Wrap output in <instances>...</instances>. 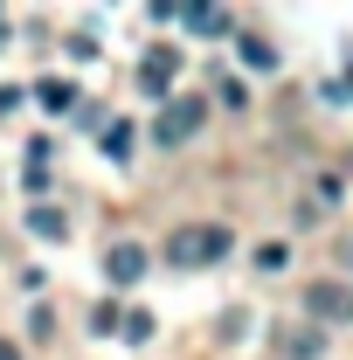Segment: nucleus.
Returning <instances> with one entry per match:
<instances>
[{
  "label": "nucleus",
  "instance_id": "obj_1",
  "mask_svg": "<svg viewBox=\"0 0 353 360\" xmlns=\"http://www.w3.org/2000/svg\"><path fill=\"white\" fill-rule=\"evenodd\" d=\"M167 257H174L180 270H208V264L229 257V229H222V222H187V229L167 236Z\"/></svg>",
  "mask_w": 353,
  "mask_h": 360
},
{
  "label": "nucleus",
  "instance_id": "obj_2",
  "mask_svg": "<svg viewBox=\"0 0 353 360\" xmlns=\"http://www.w3.org/2000/svg\"><path fill=\"white\" fill-rule=\"evenodd\" d=\"M201 118H208L201 97H167V111L153 118V146H187V139L201 132Z\"/></svg>",
  "mask_w": 353,
  "mask_h": 360
},
{
  "label": "nucleus",
  "instance_id": "obj_3",
  "mask_svg": "<svg viewBox=\"0 0 353 360\" xmlns=\"http://www.w3.org/2000/svg\"><path fill=\"white\" fill-rule=\"evenodd\" d=\"M305 312L319 326H353V284H333V277L305 284Z\"/></svg>",
  "mask_w": 353,
  "mask_h": 360
},
{
  "label": "nucleus",
  "instance_id": "obj_4",
  "mask_svg": "<svg viewBox=\"0 0 353 360\" xmlns=\"http://www.w3.org/2000/svg\"><path fill=\"white\" fill-rule=\"evenodd\" d=\"M174 70H180V56H174L167 42H153V49H146V63H139V84H146V97H167Z\"/></svg>",
  "mask_w": 353,
  "mask_h": 360
},
{
  "label": "nucleus",
  "instance_id": "obj_5",
  "mask_svg": "<svg viewBox=\"0 0 353 360\" xmlns=\"http://www.w3.org/2000/svg\"><path fill=\"white\" fill-rule=\"evenodd\" d=\"M319 354H326L319 326H277V360H319Z\"/></svg>",
  "mask_w": 353,
  "mask_h": 360
},
{
  "label": "nucleus",
  "instance_id": "obj_6",
  "mask_svg": "<svg viewBox=\"0 0 353 360\" xmlns=\"http://www.w3.org/2000/svg\"><path fill=\"white\" fill-rule=\"evenodd\" d=\"M104 277H111V284H139V277H146V250H139V243H118V250L104 257Z\"/></svg>",
  "mask_w": 353,
  "mask_h": 360
},
{
  "label": "nucleus",
  "instance_id": "obj_7",
  "mask_svg": "<svg viewBox=\"0 0 353 360\" xmlns=\"http://www.w3.org/2000/svg\"><path fill=\"white\" fill-rule=\"evenodd\" d=\"M180 21L194 35H229V7H180Z\"/></svg>",
  "mask_w": 353,
  "mask_h": 360
},
{
  "label": "nucleus",
  "instance_id": "obj_8",
  "mask_svg": "<svg viewBox=\"0 0 353 360\" xmlns=\"http://www.w3.org/2000/svg\"><path fill=\"white\" fill-rule=\"evenodd\" d=\"M35 97H42V111H70L77 104V84L70 77H49V84H35Z\"/></svg>",
  "mask_w": 353,
  "mask_h": 360
},
{
  "label": "nucleus",
  "instance_id": "obj_9",
  "mask_svg": "<svg viewBox=\"0 0 353 360\" xmlns=\"http://www.w3.org/2000/svg\"><path fill=\"white\" fill-rule=\"evenodd\" d=\"M243 63H250V70H277V49H270L264 35H243Z\"/></svg>",
  "mask_w": 353,
  "mask_h": 360
},
{
  "label": "nucleus",
  "instance_id": "obj_10",
  "mask_svg": "<svg viewBox=\"0 0 353 360\" xmlns=\"http://www.w3.org/2000/svg\"><path fill=\"white\" fill-rule=\"evenodd\" d=\"M104 153H111V160H125V153H132V118H118V125L104 132Z\"/></svg>",
  "mask_w": 353,
  "mask_h": 360
},
{
  "label": "nucleus",
  "instance_id": "obj_11",
  "mask_svg": "<svg viewBox=\"0 0 353 360\" xmlns=\"http://www.w3.org/2000/svg\"><path fill=\"white\" fill-rule=\"evenodd\" d=\"M118 333H125L132 347H146V340H153V319H146V312H125V319H118Z\"/></svg>",
  "mask_w": 353,
  "mask_h": 360
},
{
  "label": "nucleus",
  "instance_id": "obj_12",
  "mask_svg": "<svg viewBox=\"0 0 353 360\" xmlns=\"http://www.w3.org/2000/svg\"><path fill=\"white\" fill-rule=\"evenodd\" d=\"M118 319H125V305H90V333H118Z\"/></svg>",
  "mask_w": 353,
  "mask_h": 360
},
{
  "label": "nucleus",
  "instance_id": "obj_13",
  "mask_svg": "<svg viewBox=\"0 0 353 360\" xmlns=\"http://www.w3.org/2000/svg\"><path fill=\"white\" fill-rule=\"evenodd\" d=\"M28 229H35V236H49V243H56V236H63V215H56V208H35V215H28Z\"/></svg>",
  "mask_w": 353,
  "mask_h": 360
},
{
  "label": "nucleus",
  "instance_id": "obj_14",
  "mask_svg": "<svg viewBox=\"0 0 353 360\" xmlns=\"http://www.w3.org/2000/svg\"><path fill=\"white\" fill-rule=\"evenodd\" d=\"M291 264V250H284V243H264V250H257V270H284Z\"/></svg>",
  "mask_w": 353,
  "mask_h": 360
},
{
  "label": "nucleus",
  "instance_id": "obj_15",
  "mask_svg": "<svg viewBox=\"0 0 353 360\" xmlns=\"http://www.w3.org/2000/svg\"><path fill=\"white\" fill-rule=\"evenodd\" d=\"M0 360H21V347H14V340H0Z\"/></svg>",
  "mask_w": 353,
  "mask_h": 360
}]
</instances>
